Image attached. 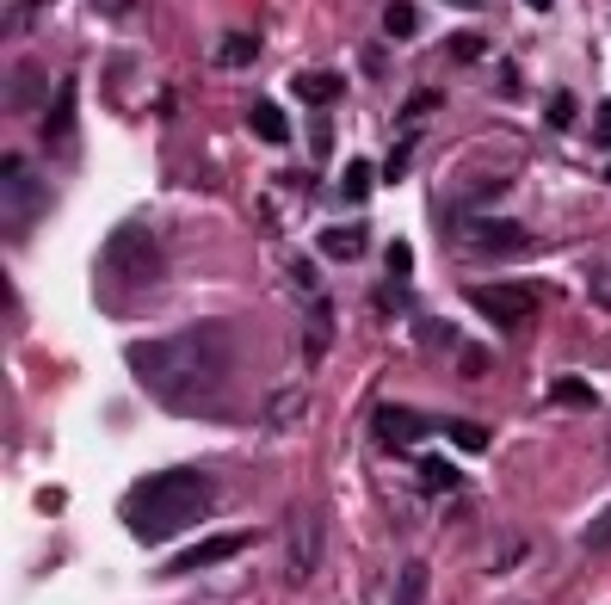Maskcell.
<instances>
[{"instance_id":"cell-31","label":"cell","mask_w":611,"mask_h":605,"mask_svg":"<svg viewBox=\"0 0 611 605\" xmlns=\"http://www.w3.org/2000/svg\"><path fill=\"white\" fill-rule=\"evenodd\" d=\"M476 50H482V38H451V56H457V62H470Z\"/></svg>"},{"instance_id":"cell-13","label":"cell","mask_w":611,"mask_h":605,"mask_svg":"<svg viewBox=\"0 0 611 605\" xmlns=\"http://www.w3.org/2000/svg\"><path fill=\"white\" fill-rule=\"evenodd\" d=\"M68 124H75V81H62V87H56L50 112H44V136H50V142H62V136H68Z\"/></svg>"},{"instance_id":"cell-29","label":"cell","mask_w":611,"mask_h":605,"mask_svg":"<svg viewBox=\"0 0 611 605\" xmlns=\"http://www.w3.org/2000/svg\"><path fill=\"white\" fill-rule=\"evenodd\" d=\"M402 303H408V297H402V284H389V291L377 297V309H383V315H402Z\"/></svg>"},{"instance_id":"cell-11","label":"cell","mask_w":611,"mask_h":605,"mask_svg":"<svg viewBox=\"0 0 611 605\" xmlns=\"http://www.w3.org/2000/svg\"><path fill=\"white\" fill-rule=\"evenodd\" d=\"M365 247H371L365 223H334V229H321V235H315V254H328V260H358Z\"/></svg>"},{"instance_id":"cell-33","label":"cell","mask_w":611,"mask_h":605,"mask_svg":"<svg viewBox=\"0 0 611 605\" xmlns=\"http://www.w3.org/2000/svg\"><path fill=\"white\" fill-rule=\"evenodd\" d=\"M531 7H550V0H531Z\"/></svg>"},{"instance_id":"cell-21","label":"cell","mask_w":611,"mask_h":605,"mask_svg":"<svg viewBox=\"0 0 611 605\" xmlns=\"http://www.w3.org/2000/svg\"><path fill=\"white\" fill-rule=\"evenodd\" d=\"M445 433H451L457 451H482V445H488V426H470V420H451Z\"/></svg>"},{"instance_id":"cell-20","label":"cell","mask_w":611,"mask_h":605,"mask_svg":"<svg viewBox=\"0 0 611 605\" xmlns=\"http://www.w3.org/2000/svg\"><path fill=\"white\" fill-rule=\"evenodd\" d=\"M420 482L433 488V494H451L457 488V470L445 464V457H420Z\"/></svg>"},{"instance_id":"cell-6","label":"cell","mask_w":611,"mask_h":605,"mask_svg":"<svg viewBox=\"0 0 611 605\" xmlns=\"http://www.w3.org/2000/svg\"><path fill=\"white\" fill-rule=\"evenodd\" d=\"M247 544H254V531H217V538H204V544H192V550H179L161 575H198V568H217V562H229V556H241Z\"/></svg>"},{"instance_id":"cell-19","label":"cell","mask_w":611,"mask_h":605,"mask_svg":"<svg viewBox=\"0 0 611 605\" xmlns=\"http://www.w3.org/2000/svg\"><path fill=\"white\" fill-rule=\"evenodd\" d=\"M383 31H389V38H414V31H420V13L408 7V0H389V7H383Z\"/></svg>"},{"instance_id":"cell-32","label":"cell","mask_w":611,"mask_h":605,"mask_svg":"<svg viewBox=\"0 0 611 605\" xmlns=\"http://www.w3.org/2000/svg\"><path fill=\"white\" fill-rule=\"evenodd\" d=\"M599 142H611V105L599 112Z\"/></svg>"},{"instance_id":"cell-9","label":"cell","mask_w":611,"mask_h":605,"mask_svg":"<svg viewBox=\"0 0 611 605\" xmlns=\"http://www.w3.org/2000/svg\"><path fill=\"white\" fill-rule=\"evenodd\" d=\"M303 414H309V389L303 383H284V389H272V396H266V426H272V433L303 426Z\"/></svg>"},{"instance_id":"cell-7","label":"cell","mask_w":611,"mask_h":605,"mask_svg":"<svg viewBox=\"0 0 611 605\" xmlns=\"http://www.w3.org/2000/svg\"><path fill=\"white\" fill-rule=\"evenodd\" d=\"M470 303L488 315L494 328H519L525 315H531V291H519V284H476Z\"/></svg>"},{"instance_id":"cell-4","label":"cell","mask_w":611,"mask_h":605,"mask_svg":"<svg viewBox=\"0 0 611 605\" xmlns=\"http://www.w3.org/2000/svg\"><path fill=\"white\" fill-rule=\"evenodd\" d=\"M321 562V519L309 501H291L284 507V575L291 581H309Z\"/></svg>"},{"instance_id":"cell-1","label":"cell","mask_w":611,"mask_h":605,"mask_svg":"<svg viewBox=\"0 0 611 605\" xmlns=\"http://www.w3.org/2000/svg\"><path fill=\"white\" fill-rule=\"evenodd\" d=\"M124 365L167 408H198V402H210L229 383L235 352H229L223 328H186V334H167V340H130Z\"/></svg>"},{"instance_id":"cell-3","label":"cell","mask_w":611,"mask_h":605,"mask_svg":"<svg viewBox=\"0 0 611 605\" xmlns=\"http://www.w3.org/2000/svg\"><path fill=\"white\" fill-rule=\"evenodd\" d=\"M105 254H112V272L124 278V284H155L161 278V241L142 229V223H124L118 235H112V247H105Z\"/></svg>"},{"instance_id":"cell-27","label":"cell","mask_w":611,"mask_h":605,"mask_svg":"<svg viewBox=\"0 0 611 605\" xmlns=\"http://www.w3.org/2000/svg\"><path fill=\"white\" fill-rule=\"evenodd\" d=\"M426 112H439V93H433V87H420V93L408 99V118H426Z\"/></svg>"},{"instance_id":"cell-25","label":"cell","mask_w":611,"mask_h":605,"mask_svg":"<svg viewBox=\"0 0 611 605\" xmlns=\"http://www.w3.org/2000/svg\"><path fill=\"white\" fill-rule=\"evenodd\" d=\"M587 550H611V507L587 525Z\"/></svg>"},{"instance_id":"cell-14","label":"cell","mask_w":611,"mask_h":605,"mask_svg":"<svg viewBox=\"0 0 611 605\" xmlns=\"http://www.w3.org/2000/svg\"><path fill=\"white\" fill-rule=\"evenodd\" d=\"M254 56H260V38H254V31H229V38L217 44V62H223V68H247Z\"/></svg>"},{"instance_id":"cell-26","label":"cell","mask_w":611,"mask_h":605,"mask_svg":"<svg viewBox=\"0 0 611 605\" xmlns=\"http://www.w3.org/2000/svg\"><path fill=\"white\" fill-rule=\"evenodd\" d=\"M38 7H44V0H13V13H7V31L31 25V19H38Z\"/></svg>"},{"instance_id":"cell-18","label":"cell","mask_w":611,"mask_h":605,"mask_svg":"<svg viewBox=\"0 0 611 605\" xmlns=\"http://www.w3.org/2000/svg\"><path fill=\"white\" fill-rule=\"evenodd\" d=\"M297 93H303V99H340V75H328V68H303V75H297Z\"/></svg>"},{"instance_id":"cell-10","label":"cell","mask_w":611,"mask_h":605,"mask_svg":"<svg viewBox=\"0 0 611 605\" xmlns=\"http://www.w3.org/2000/svg\"><path fill=\"white\" fill-rule=\"evenodd\" d=\"M44 105V75L31 62H13L7 68V112H38Z\"/></svg>"},{"instance_id":"cell-24","label":"cell","mask_w":611,"mask_h":605,"mask_svg":"<svg viewBox=\"0 0 611 605\" xmlns=\"http://www.w3.org/2000/svg\"><path fill=\"white\" fill-rule=\"evenodd\" d=\"M383 254H389V272H395V278H408V266H414V247H408V241H389Z\"/></svg>"},{"instance_id":"cell-22","label":"cell","mask_w":611,"mask_h":605,"mask_svg":"<svg viewBox=\"0 0 611 605\" xmlns=\"http://www.w3.org/2000/svg\"><path fill=\"white\" fill-rule=\"evenodd\" d=\"M420 593H426V568H402V599H395V605H420Z\"/></svg>"},{"instance_id":"cell-2","label":"cell","mask_w":611,"mask_h":605,"mask_svg":"<svg viewBox=\"0 0 611 605\" xmlns=\"http://www.w3.org/2000/svg\"><path fill=\"white\" fill-rule=\"evenodd\" d=\"M210 501H217V488H210L204 470H155L124 494V525L142 544H167L186 525H198L210 513Z\"/></svg>"},{"instance_id":"cell-5","label":"cell","mask_w":611,"mask_h":605,"mask_svg":"<svg viewBox=\"0 0 611 605\" xmlns=\"http://www.w3.org/2000/svg\"><path fill=\"white\" fill-rule=\"evenodd\" d=\"M371 433H377L383 451H408V445H420L426 433H433V420L414 414V408H402V402H383V408L371 414Z\"/></svg>"},{"instance_id":"cell-12","label":"cell","mask_w":611,"mask_h":605,"mask_svg":"<svg viewBox=\"0 0 611 605\" xmlns=\"http://www.w3.org/2000/svg\"><path fill=\"white\" fill-rule=\"evenodd\" d=\"M247 130H254L260 142H272V149H278V142H291V118H284V105H272V99H260L254 112H247Z\"/></svg>"},{"instance_id":"cell-28","label":"cell","mask_w":611,"mask_h":605,"mask_svg":"<svg viewBox=\"0 0 611 605\" xmlns=\"http://www.w3.org/2000/svg\"><path fill=\"white\" fill-rule=\"evenodd\" d=\"M93 7H99L105 19H130V13H136V0H93Z\"/></svg>"},{"instance_id":"cell-23","label":"cell","mask_w":611,"mask_h":605,"mask_svg":"<svg viewBox=\"0 0 611 605\" xmlns=\"http://www.w3.org/2000/svg\"><path fill=\"white\" fill-rule=\"evenodd\" d=\"M574 112H581V99H574V93H556V99H550V124H556V130L574 124Z\"/></svg>"},{"instance_id":"cell-17","label":"cell","mask_w":611,"mask_h":605,"mask_svg":"<svg viewBox=\"0 0 611 605\" xmlns=\"http://www.w3.org/2000/svg\"><path fill=\"white\" fill-rule=\"evenodd\" d=\"M414 340L420 346H457V328L445 322V315H414Z\"/></svg>"},{"instance_id":"cell-8","label":"cell","mask_w":611,"mask_h":605,"mask_svg":"<svg viewBox=\"0 0 611 605\" xmlns=\"http://www.w3.org/2000/svg\"><path fill=\"white\" fill-rule=\"evenodd\" d=\"M470 241L488 247V254H519V247L531 241L525 223H500V217H470Z\"/></svg>"},{"instance_id":"cell-15","label":"cell","mask_w":611,"mask_h":605,"mask_svg":"<svg viewBox=\"0 0 611 605\" xmlns=\"http://www.w3.org/2000/svg\"><path fill=\"white\" fill-rule=\"evenodd\" d=\"M371 186H377V167H371V161H352V167L340 173V198H346V204H365Z\"/></svg>"},{"instance_id":"cell-30","label":"cell","mask_w":611,"mask_h":605,"mask_svg":"<svg viewBox=\"0 0 611 605\" xmlns=\"http://www.w3.org/2000/svg\"><path fill=\"white\" fill-rule=\"evenodd\" d=\"M457 371H463V377H482V371H488V359H482V352L470 346V352H463V359H457Z\"/></svg>"},{"instance_id":"cell-16","label":"cell","mask_w":611,"mask_h":605,"mask_svg":"<svg viewBox=\"0 0 611 605\" xmlns=\"http://www.w3.org/2000/svg\"><path fill=\"white\" fill-rule=\"evenodd\" d=\"M550 402H556V408H574V414H587L599 396H593L581 377H556V383H550Z\"/></svg>"}]
</instances>
